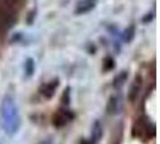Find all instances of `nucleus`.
I'll return each instance as SVG.
<instances>
[{
    "mask_svg": "<svg viewBox=\"0 0 160 144\" xmlns=\"http://www.w3.org/2000/svg\"><path fill=\"white\" fill-rule=\"evenodd\" d=\"M39 144H52V142H51L49 139H46V141H42V142H40Z\"/></svg>",
    "mask_w": 160,
    "mask_h": 144,
    "instance_id": "nucleus-15",
    "label": "nucleus"
},
{
    "mask_svg": "<svg viewBox=\"0 0 160 144\" xmlns=\"http://www.w3.org/2000/svg\"><path fill=\"white\" fill-rule=\"evenodd\" d=\"M141 87H142V77L140 74H137L136 77H135V79H134V82H132L130 89H129V101L134 102L136 100V97L138 96L140 91H141Z\"/></svg>",
    "mask_w": 160,
    "mask_h": 144,
    "instance_id": "nucleus-5",
    "label": "nucleus"
},
{
    "mask_svg": "<svg viewBox=\"0 0 160 144\" xmlns=\"http://www.w3.org/2000/svg\"><path fill=\"white\" fill-rule=\"evenodd\" d=\"M104 136V128L102 125L99 120H95L93 126H92V137H90V142L93 144L98 143L101 141V138Z\"/></svg>",
    "mask_w": 160,
    "mask_h": 144,
    "instance_id": "nucleus-6",
    "label": "nucleus"
},
{
    "mask_svg": "<svg viewBox=\"0 0 160 144\" xmlns=\"http://www.w3.org/2000/svg\"><path fill=\"white\" fill-rule=\"evenodd\" d=\"M17 5H18V0H0V10H4L13 15H15Z\"/></svg>",
    "mask_w": 160,
    "mask_h": 144,
    "instance_id": "nucleus-8",
    "label": "nucleus"
},
{
    "mask_svg": "<svg viewBox=\"0 0 160 144\" xmlns=\"http://www.w3.org/2000/svg\"><path fill=\"white\" fill-rule=\"evenodd\" d=\"M59 87V79L56 78V79H52L51 82H47V83H45V84H42L40 87V94L45 98H52L53 96L56 95L57 93V89Z\"/></svg>",
    "mask_w": 160,
    "mask_h": 144,
    "instance_id": "nucleus-3",
    "label": "nucleus"
},
{
    "mask_svg": "<svg viewBox=\"0 0 160 144\" xmlns=\"http://www.w3.org/2000/svg\"><path fill=\"white\" fill-rule=\"evenodd\" d=\"M15 22V15L6 12L4 10H0V31L10 29Z\"/></svg>",
    "mask_w": 160,
    "mask_h": 144,
    "instance_id": "nucleus-4",
    "label": "nucleus"
},
{
    "mask_svg": "<svg viewBox=\"0 0 160 144\" xmlns=\"http://www.w3.org/2000/svg\"><path fill=\"white\" fill-rule=\"evenodd\" d=\"M95 1L96 0H83L78 2L77 5V8H76V13L77 15H83V13H87L90 10H93L94 6H95Z\"/></svg>",
    "mask_w": 160,
    "mask_h": 144,
    "instance_id": "nucleus-7",
    "label": "nucleus"
},
{
    "mask_svg": "<svg viewBox=\"0 0 160 144\" xmlns=\"http://www.w3.org/2000/svg\"><path fill=\"white\" fill-rule=\"evenodd\" d=\"M118 103H119L118 98L116 96H111L110 100H108V103H107V113L108 114H117V113H119V111H118L119 109Z\"/></svg>",
    "mask_w": 160,
    "mask_h": 144,
    "instance_id": "nucleus-9",
    "label": "nucleus"
},
{
    "mask_svg": "<svg viewBox=\"0 0 160 144\" xmlns=\"http://www.w3.org/2000/svg\"><path fill=\"white\" fill-rule=\"evenodd\" d=\"M124 35H127L128 37H125V41L129 42V41L132 39V36H134V28H129L127 31L124 32Z\"/></svg>",
    "mask_w": 160,
    "mask_h": 144,
    "instance_id": "nucleus-14",
    "label": "nucleus"
},
{
    "mask_svg": "<svg viewBox=\"0 0 160 144\" xmlns=\"http://www.w3.org/2000/svg\"><path fill=\"white\" fill-rule=\"evenodd\" d=\"M71 88L70 87H68V88L65 89V91L63 93V96H62V101H63V103L65 106H69L70 104V101H71V97H70V94H71Z\"/></svg>",
    "mask_w": 160,
    "mask_h": 144,
    "instance_id": "nucleus-13",
    "label": "nucleus"
},
{
    "mask_svg": "<svg viewBox=\"0 0 160 144\" xmlns=\"http://www.w3.org/2000/svg\"><path fill=\"white\" fill-rule=\"evenodd\" d=\"M0 122L4 131L12 136L21 127V114L15 98L11 95H5L0 103Z\"/></svg>",
    "mask_w": 160,
    "mask_h": 144,
    "instance_id": "nucleus-1",
    "label": "nucleus"
},
{
    "mask_svg": "<svg viewBox=\"0 0 160 144\" xmlns=\"http://www.w3.org/2000/svg\"><path fill=\"white\" fill-rule=\"evenodd\" d=\"M24 71H25V77H32L35 71V63L34 59L28 58L24 63Z\"/></svg>",
    "mask_w": 160,
    "mask_h": 144,
    "instance_id": "nucleus-10",
    "label": "nucleus"
},
{
    "mask_svg": "<svg viewBox=\"0 0 160 144\" xmlns=\"http://www.w3.org/2000/svg\"><path fill=\"white\" fill-rule=\"evenodd\" d=\"M75 119V113L70 109H59L52 117V124L57 128L64 127L70 121Z\"/></svg>",
    "mask_w": 160,
    "mask_h": 144,
    "instance_id": "nucleus-2",
    "label": "nucleus"
},
{
    "mask_svg": "<svg viewBox=\"0 0 160 144\" xmlns=\"http://www.w3.org/2000/svg\"><path fill=\"white\" fill-rule=\"evenodd\" d=\"M127 78H128V72L127 71L120 72L119 74L116 76V78L113 80V87L114 88H120L124 84V82L127 80Z\"/></svg>",
    "mask_w": 160,
    "mask_h": 144,
    "instance_id": "nucleus-11",
    "label": "nucleus"
},
{
    "mask_svg": "<svg viewBox=\"0 0 160 144\" xmlns=\"http://www.w3.org/2000/svg\"><path fill=\"white\" fill-rule=\"evenodd\" d=\"M114 69V61H113V59L111 56H107V58H105L104 60V70L105 71H111Z\"/></svg>",
    "mask_w": 160,
    "mask_h": 144,
    "instance_id": "nucleus-12",
    "label": "nucleus"
}]
</instances>
